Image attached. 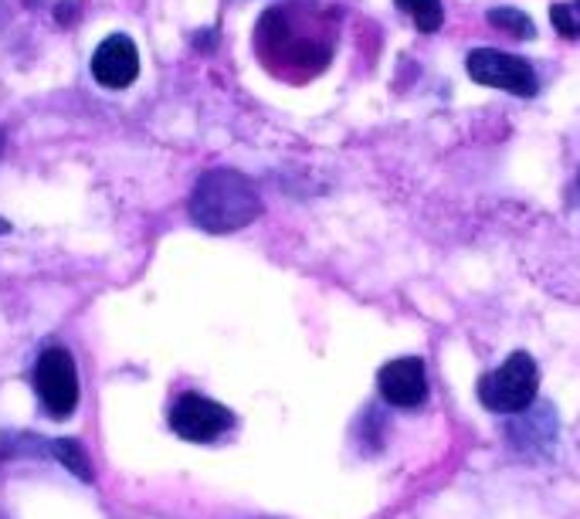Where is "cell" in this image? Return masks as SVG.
Segmentation results:
<instances>
[{
  "label": "cell",
  "instance_id": "obj_1",
  "mask_svg": "<svg viewBox=\"0 0 580 519\" xmlns=\"http://www.w3.org/2000/svg\"><path fill=\"white\" fill-rule=\"evenodd\" d=\"M190 221L208 234H231L262 214V198L254 183L238 170H208L187 201Z\"/></svg>",
  "mask_w": 580,
  "mask_h": 519
},
{
  "label": "cell",
  "instance_id": "obj_2",
  "mask_svg": "<svg viewBox=\"0 0 580 519\" xmlns=\"http://www.w3.org/2000/svg\"><path fill=\"white\" fill-rule=\"evenodd\" d=\"M537 387H540V373L533 357L512 353L506 363H499L479 380V401L496 415H516L537 401Z\"/></svg>",
  "mask_w": 580,
  "mask_h": 519
},
{
  "label": "cell",
  "instance_id": "obj_3",
  "mask_svg": "<svg viewBox=\"0 0 580 519\" xmlns=\"http://www.w3.org/2000/svg\"><path fill=\"white\" fill-rule=\"evenodd\" d=\"M34 391L54 418H69L79 408V373L69 350L51 347L38 357Z\"/></svg>",
  "mask_w": 580,
  "mask_h": 519
},
{
  "label": "cell",
  "instance_id": "obj_4",
  "mask_svg": "<svg viewBox=\"0 0 580 519\" xmlns=\"http://www.w3.org/2000/svg\"><path fill=\"white\" fill-rule=\"evenodd\" d=\"M466 69L472 76V82L479 86H489V89H506L512 96H537L540 82H537V72L530 69V61L516 58V54H506V51H496V48H479L469 54Z\"/></svg>",
  "mask_w": 580,
  "mask_h": 519
},
{
  "label": "cell",
  "instance_id": "obj_5",
  "mask_svg": "<svg viewBox=\"0 0 580 519\" xmlns=\"http://www.w3.org/2000/svg\"><path fill=\"white\" fill-rule=\"evenodd\" d=\"M231 425H234V415L224 405H218L211 398H201V395H183L170 408V428L183 441H198V445L214 441Z\"/></svg>",
  "mask_w": 580,
  "mask_h": 519
},
{
  "label": "cell",
  "instance_id": "obj_6",
  "mask_svg": "<svg viewBox=\"0 0 580 519\" xmlns=\"http://www.w3.org/2000/svg\"><path fill=\"white\" fill-rule=\"evenodd\" d=\"M92 79L102 89H129L140 79V51L129 34H109L92 54Z\"/></svg>",
  "mask_w": 580,
  "mask_h": 519
},
{
  "label": "cell",
  "instance_id": "obj_7",
  "mask_svg": "<svg viewBox=\"0 0 580 519\" xmlns=\"http://www.w3.org/2000/svg\"><path fill=\"white\" fill-rule=\"evenodd\" d=\"M509 445L520 451V456H550L557 441V415L550 405H530L527 411H516L512 421L506 425Z\"/></svg>",
  "mask_w": 580,
  "mask_h": 519
},
{
  "label": "cell",
  "instance_id": "obj_8",
  "mask_svg": "<svg viewBox=\"0 0 580 519\" xmlns=\"http://www.w3.org/2000/svg\"><path fill=\"white\" fill-rule=\"evenodd\" d=\"M377 387L380 398L394 408H418L428 398V377H424V363L418 357H401L383 363L377 373Z\"/></svg>",
  "mask_w": 580,
  "mask_h": 519
},
{
  "label": "cell",
  "instance_id": "obj_9",
  "mask_svg": "<svg viewBox=\"0 0 580 519\" xmlns=\"http://www.w3.org/2000/svg\"><path fill=\"white\" fill-rule=\"evenodd\" d=\"M48 456H54L76 479L92 482V462H89V456H86V448H82L79 438H54L48 445Z\"/></svg>",
  "mask_w": 580,
  "mask_h": 519
},
{
  "label": "cell",
  "instance_id": "obj_10",
  "mask_svg": "<svg viewBox=\"0 0 580 519\" xmlns=\"http://www.w3.org/2000/svg\"><path fill=\"white\" fill-rule=\"evenodd\" d=\"M489 24L512 34V38H533V21L527 18V11L516 8H492L489 11Z\"/></svg>",
  "mask_w": 580,
  "mask_h": 519
},
{
  "label": "cell",
  "instance_id": "obj_11",
  "mask_svg": "<svg viewBox=\"0 0 580 519\" xmlns=\"http://www.w3.org/2000/svg\"><path fill=\"white\" fill-rule=\"evenodd\" d=\"M398 4L408 11V18L421 28V31H438L441 28V0H398Z\"/></svg>",
  "mask_w": 580,
  "mask_h": 519
},
{
  "label": "cell",
  "instance_id": "obj_12",
  "mask_svg": "<svg viewBox=\"0 0 580 519\" xmlns=\"http://www.w3.org/2000/svg\"><path fill=\"white\" fill-rule=\"evenodd\" d=\"M550 21H553V28H557L563 38H580V14H577V8L557 4V8L550 11Z\"/></svg>",
  "mask_w": 580,
  "mask_h": 519
},
{
  "label": "cell",
  "instance_id": "obj_13",
  "mask_svg": "<svg viewBox=\"0 0 580 519\" xmlns=\"http://www.w3.org/2000/svg\"><path fill=\"white\" fill-rule=\"evenodd\" d=\"M54 18H58L61 24H72V18H76V4H72V0H61L58 11H54Z\"/></svg>",
  "mask_w": 580,
  "mask_h": 519
},
{
  "label": "cell",
  "instance_id": "obj_14",
  "mask_svg": "<svg viewBox=\"0 0 580 519\" xmlns=\"http://www.w3.org/2000/svg\"><path fill=\"white\" fill-rule=\"evenodd\" d=\"M11 451H14V448L8 445V438H0V459H8V456H11Z\"/></svg>",
  "mask_w": 580,
  "mask_h": 519
},
{
  "label": "cell",
  "instance_id": "obj_15",
  "mask_svg": "<svg viewBox=\"0 0 580 519\" xmlns=\"http://www.w3.org/2000/svg\"><path fill=\"white\" fill-rule=\"evenodd\" d=\"M0 234H11V221L8 218H0Z\"/></svg>",
  "mask_w": 580,
  "mask_h": 519
},
{
  "label": "cell",
  "instance_id": "obj_16",
  "mask_svg": "<svg viewBox=\"0 0 580 519\" xmlns=\"http://www.w3.org/2000/svg\"><path fill=\"white\" fill-rule=\"evenodd\" d=\"M0 153H4V129H0Z\"/></svg>",
  "mask_w": 580,
  "mask_h": 519
},
{
  "label": "cell",
  "instance_id": "obj_17",
  "mask_svg": "<svg viewBox=\"0 0 580 519\" xmlns=\"http://www.w3.org/2000/svg\"><path fill=\"white\" fill-rule=\"evenodd\" d=\"M573 8H577V14H580V0H577V4H573Z\"/></svg>",
  "mask_w": 580,
  "mask_h": 519
}]
</instances>
